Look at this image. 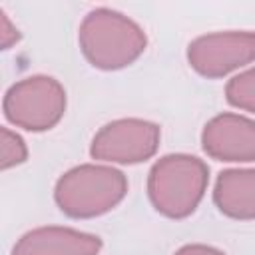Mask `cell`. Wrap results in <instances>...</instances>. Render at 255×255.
<instances>
[{
    "mask_svg": "<svg viewBox=\"0 0 255 255\" xmlns=\"http://www.w3.org/2000/svg\"><path fill=\"white\" fill-rule=\"evenodd\" d=\"M84 58L98 70H122L133 64L147 46L143 28L112 8L90 10L78 30Z\"/></svg>",
    "mask_w": 255,
    "mask_h": 255,
    "instance_id": "1",
    "label": "cell"
},
{
    "mask_svg": "<svg viewBox=\"0 0 255 255\" xmlns=\"http://www.w3.org/2000/svg\"><path fill=\"white\" fill-rule=\"evenodd\" d=\"M209 183V167L189 153L159 157L147 175V197L153 209L169 219L189 217L201 203Z\"/></svg>",
    "mask_w": 255,
    "mask_h": 255,
    "instance_id": "2",
    "label": "cell"
},
{
    "mask_svg": "<svg viewBox=\"0 0 255 255\" xmlns=\"http://www.w3.org/2000/svg\"><path fill=\"white\" fill-rule=\"evenodd\" d=\"M128 193L126 175L112 165L82 163L60 175L54 201L74 219H92L112 211Z\"/></svg>",
    "mask_w": 255,
    "mask_h": 255,
    "instance_id": "3",
    "label": "cell"
},
{
    "mask_svg": "<svg viewBox=\"0 0 255 255\" xmlns=\"http://www.w3.org/2000/svg\"><path fill=\"white\" fill-rule=\"evenodd\" d=\"M2 110L6 120L16 128L46 131L64 118L66 90L52 76H28L6 90Z\"/></svg>",
    "mask_w": 255,
    "mask_h": 255,
    "instance_id": "4",
    "label": "cell"
},
{
    "mask_svg": "<svg viewBox=\"0 0 255 255\" xmlns=\"http://www.w3.org/2000/svg\"><path fill=\"white\" fill-rule=\"evenodd\" d=\"M159 139L161 131L157 124L139 118H122L98 129L90 145V155L106 163L131 165L153 157Z\"/></svg>",
    "mask_w": 255,
    "mask_h": 255,
    "instance_id": "5",
    "label": "cell"
},
{
    "mask_svg": "<svg viewBox=\"0 0 255 255\" xmlns=\"http://www.w3.org/2000/svg\"><path fill=\"white\" fill-rule=\"evenodd\" d=\"M255 60V32H211L189 42L187 62L203 78H223Z\"/></svg>",
    "mask_w": 255,
    "mask_h": 255,
    "instance_id": "6",
    "label": "cell"
},
{
    "mask_svg": "<svg viewBox=\"0 0 255 255\" xmlns=\"http://www.w3.org/2000/svg\"><path fill=\"white\" fill-rule=\"evenodd\" d=\"M203 151L217 161H255V120L223 112L201 131Z\"/></svg>",
    "mask_w": 255,
    "mask_h": 255,
    "instance_id": "7",
    "label": "cell"
},
{
    "mask_svg": "<svg viewBox=\"0 0 255 255\" xmlns=\"http://www.w3.org/2000/svg\"><path fill=\"white\" fill-rule=\"evenodd\" d=\"M102 239L72 227H36L24 233L12 247V255H98Z\"/></svg>",
    "mask_w": 255,
    "mask_h": 255,
    "instance_id": "8",
    "label": "cell"
},
{
    "mask_svg": "<svg viewBox=\"0 0 255 255\" xmlns=\"http://www.w3.org/2000/svg\"><path fill=\"white\" fill-rule=\"evenodd\" d=\"M215 207L231 219H255V167L225 169L213 187Z\"/></svg>",
    "mask_w": 255,
    "mask_h": 255,
    "instance_id": "9",
    "label": "cell"
},
{
    "mask_svg": "<svg viewBox=\"0 0 255 255\" xmlns=\"http://www.w3.org/2000/svg\"><path fill=\"white\" fill-rule=\"evenodd\" d=\"M225 98L233 108L255 114V68L233 76L225 86Z\"/></svg>",
    "mask_w": 255,
    "mask_h": 255,
    "instance_id": "10",
    "label": "cell"
},
{
    "mask_svg": "<svg viewBox=\"0 0 255 255\" xmlns=\"http://www.w3.org/2000/svg\"><path fill=\"white\" fill-rule=\"evenodd\" d=\"M26 159H28V147L24 139L16 131L8 128H0V167L6 171L10 167L24 163Z\"/></svg>",
    "mask_w": 255,
    "mask_h": 255,
    "instance_id": "11",
    "label": "cell"
},
{
    "mask_svg": "<svg viewBox=\"0 0 255 255\" xmlns=\"http://www.w3.org/2000/svg\"><path fill=\"white\" fill-rule=\"evenodd\" d=\"M18 40H20V32H18V28L10 22L8 14L0 8V44H2V50L12 48V44H16Z\"/></svg>",
    "mask_w": 255,
    "mask_h": 255,
    "instance_id": "12",
    "label": "cell"
},
{
    "mask_svg": "<svg viewBox=\"0 0 255 255\" xmlns=\"http://www.w3.org/2000/svg\"><path fill=\"white\" fill-rule=\"evenodd\" d=\"M173 255H225L223 251L211 247V245H203V243H191V245H183L179 247Z\"/></svg>",
    "mask_w": 255,
    "mask_h": 255,
    "instance_id": "13",
    "label": "cell"
}]
</instances>
